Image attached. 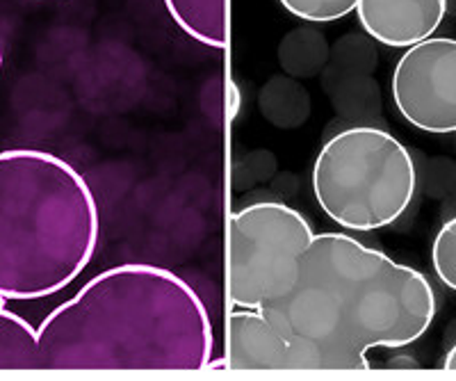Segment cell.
Masks as SVG:
<instances>
[{
    "label": "cell",
    "mask_w": 456,
    "mask_h": 381,
    "mask_svg": "<svg viewBox=\"0 0 456 381\" xmlns=\"http://www.w3.org/2000/svg\"><path fill=\"white\" fill-rule=\"evenodd\" d=\"M299 370H372L370 350H399L434 324L438 302L415 267L347 233H315L283 288L258 308Z\"/></svg>",
    "instance_id": "obj_1"
},
{
    "label": "cell",
    "mask_w": 456,
    "mask_h": 381,
    "mask_svg": "<svg viewBox=\"0 0 456 381\" xmlns=\"http://www.w3.org/2000/svg\"><path fill=\"white\" fill-rule=\"evenodd\" d=\"M206 304L158 265L110 267L37 327L39 372H192L213 363Z\"/></svg>",
    "instance_id": "obj_2"
},
{
    "label": "cell",
    "mask_w": 456,
    "mask_h": 381,
    "mask_svg": "<svg viewBox=\"0 0 456 381\" xmlns=\"http://www.w3.org/2000/svg\"><path fill=\"white\" fill-rule=\"evenodd\" d=\"M92 188L64 158L0 151V297L35 302L73 283L99 247Z\"/></svg>",
    "instance_id": "obj_3"
},
{
    "label": "cell",
    "mask_w": 456,
    "mask_h": 381,
    "mask_svg": "<svg viewBox=\"0 0 456 381\" xmlns=\"http://www.w3.org/2000/svg\"><path fill=\"white\" fill-rule=\"evenodd\" d=\"M320 210L345 231H381L402 220L418 190L409 149L384 128L352 126L336 133L313 162Z\"/></svg>",
    "instance_id": "obj_4"
},
{
    "label": "cell",
    "mask_w": 456,
    "mask_h": 381,
    "mask_svg": "<svg viewBox=\"0 0 456 381\" xmlns=\"http://www.w3.org/2000/svg\"><path fill=\"white\" fill-rule=\"evenodd\" d=\"M311 222L279 201H256L228 217V302L260 308L283 288L311 245Z\"/></svg>",
    "instance_id": "obj_5"
},
{
    "label": "cell",
    "mask_w": 456,
    "mask_h": 381,
    "mask_svg": "<svg viewBox=\"0 0 456 381\" xmlns=\"http://www.w3.org/2000/svg\"><path fill=\"white\" fill-rule=\"evenodd\" d=\"M390 94L418 131L456 133V39L429 37L406 48L390 76Z\"/></svg>",
    "instance_id": "obj_6"
},
{
    "label": "cell",
    "mask_w": 456,
    "mask_h": 381,
    "mask_svg": "<svg viewBox=\"0 0 456 381\" xmlns=\"http://www.w3.org/2000/svg\"><path fill=\"white\" fill-rule=\"evenodd\" d=\"M224 368L233 372H290L292 352L288 340L258 308L228 313Z\"/></svg>",
    "instance_id": "obj_7"
},
{
    "label": "cell",
    "mask_w": 456,
    "mask_h": 381,
    "mask_svg": "<svg viewBox=\"0 0 456 381\" xmlns=\"http://www.w3.org/2000/svg\"><path fill=\"white\" fill-rule=\"evenodd\" d=\"M447 14V0H358L356 16L374 42L409 48L434 32Z\"/></svg>",
    "instance_id": "obj_8"
},
{
    "label": "cell",
    "mask_w": 456,
    "mask_h": 381,
    "mask_svg": "<svg viewBox=\"0 0 456 381\" xmlns=\"http://www.w3.org/2000/svg\"><path fill=\"white\" fill-rule=\"evenodd\" d=\"M165 7L176 26L199 44L226 46V0H165Z\"/></svg>",
    "instance_id": "obj_9"
},
{
    "label": "cell",
    "mask_w": 456,
    "mask_h": 381,
    "mask_svg": "<svg viewBox=\"0 0 456 381\" xmlns=\"http://www.w3.org/2000/svg\"><path fill=\"white\" fill-rule=\"evenodd\" d=\"M0 302V372H35L37 329L21 315Z\"/></svg>",
    "instance_id": "obj_10"
},
{
    "label": "cell",
    "mask_w": 456,
    "mask_h": 381,
    "mask_svg": "<svg viewBox=\"0 0 456 381\" xmlns=\"http://www.w3.org/2000/svg\"><path fill=\"white\" fill-rule=\"evenodd\" d=\"M285 12L311 23H331L356 12L358 0H279Z\"/></svg>",
    "instance_id": "obj_11"
},
{
    "label": "cell",
    "mask_w": 456,
    "mask_h": 381,
    "mask_svg": "<svg viewBox=\"0 0 456 381\" xmlns=\"http://www.w3.org/2000/svg\"><path fill=\"white\" fill-rule=\"evenodd\" d=\"M431 265L443 286L456 293V217L447 220L431 245Z\"/></svg>",
    "instance_id": "obj_12"
},
{
    "label": "cell",
    "mask_w": 456,
    "mask_h": 381,
    "mask_svg": "<svg viewBox=\"0 0 456 381\" xmlns=\"http://www.w3.org/2000/svg\"><path fill=\"white\" fill-rule=\"evenodd\" d=\"M443 368L450 372H456V345L445 354V361H443Z\"/></svg>",
    "instance_id": "obj_13"
},
{
    "label": "cell",
    "mask_w": 456,
    "mask_h": 381,
    "mask_svg": "<svg viewBox=\"0 0 456 381\" xmlns=\"http://www.w3.org/2000/svg\"><path fill=\"white\" fill-rule=\"evenodd\" d=\"M231 94H233V110H231V117H235V112H238V87H235V85H231Z\"/></svg>",
    "instance_id": "obj_14"
},
{
    "label": "cell",
    "mask_w": 456,
    "mask_h": 381,
    "mask_svg": "<svg viewBox=\"0 0 456 381\" xmlns=\"http://www.w3.org/2000/svg\"><path fill=\"white\" fill-rule=\"evenodd\" d=\"M0 69H3V51H0Z\"/></svg>",
    "instance_id": "obj_15"
},
{
    "label": "cell",
    "mask_w": 456,
    "mask_h": 381,
    "mask_svg": "<svg viewBox=\"0 0 456 381\" xmlns=\"http://www.w3.org/2000/svg\"><path fill=\"white\" fill-rule=\"evenodd\" d=\"M0 302H5V299H3V297H0Z\"/></svg>",
    "instance_id": "obj_16"
}]
</instances>
